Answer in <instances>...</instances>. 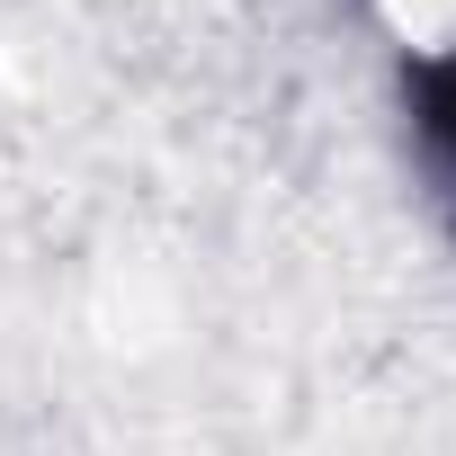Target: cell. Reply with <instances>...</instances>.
<instances>
[{
    "label": "cell",
    "instance_id": "obj_1",
    "mask_svg": "<svg viewBox=\"0 0 456 456\" xmlns=\"http://www.w3.org/2000/svg\"><path fill=\"white\" fill-rule=\"evenodd\" d=\"M403 134H411V161H420L438 215L456 224V45L403 63Z\"/></svg>",
    "mask_w": 456,
    "mask_h": 456
}]
</instances>
